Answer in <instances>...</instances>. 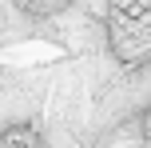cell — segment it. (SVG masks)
<instances>
[{"instance_id":"1","label":"cell","mask_w":151,"mask_h":148,"mask_svg":"<svg viewBox=\"0 0 151 148\" xmlns=\"http://www.w3.org/2000/svg\"><path fill=\"white\" fill-rule=\"evenodd\" d=\"M107 52L123 68L151 64V0H107Z\"/></svg>"},{"instance_id":"2","label":"cell","mask_w":151,"mask_h":148,"mask_svg":"<svg viewBox=\"0 0 151 148\" xmlns=\"http://www.w3.org/2000/svg\"><path fill=\"white\" fill-rule=\"evenodd\" d=\"M0 148H44V136H40L36 124L20 120V124H8L0 132Z\"/></svg>"},{"instance_id":"3","label":"cell","mask_w":151,"mask_h":148,"mask_svg":"<svg viewBox=\"0 0 151 148\" xmlns=\"http://www.w3.org/2000/svg\"><path fill=\"white\" fill-rule=\"evenodd\" d=\"M12 4H16V12H24L28 20H52V16L68 12L76 0H12Z\"/></svg>"},{"instance_id":"4","label":"cell","mask_w":151,"mask_h":148,"mask_svg":"<svg viewBox=\"0 0 151 148\" xmlns=\"http://www.w3.org/2000/svg\"><path fill=\"white\" fill-rule=\"evenodd\" d=\"M139 136H143V144H151V104L139 112Z\"/></svg>"}]
</instances>
